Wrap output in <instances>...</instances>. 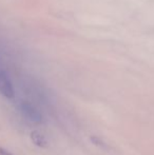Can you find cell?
<instances>
[{
  "instance_id": "1",
  "label": "cell",
  "mask_w": 154,
  "mask_h": 155,
  "mask_svg": "<svg viewBox=\"0 0 154 155\" xmlns=\"http://www.w3.org/2000/svg\"><path fill=\"white\" fill-rule=\"evenodd\" d=\"M19 110L22 113V115L34 124H41L43 121V116L40 111L35 106L29 101H21L19 104Z\"/></svg>"
},
{
  "instance_id": "2",
  "label": "cell",
  "mask_w": 154,
  "mask_h": 155,
  "mask_svg": "<svg viewBox=\"0 0 154 155\" xmlns=\"http://www.w3.org/2000/svg\"><path fill=\"white\" fill-rule=\"evenodd\" d=\"M0 94L8 99H12L15 97V90L6 71L0 68Z\"/></svg>"
},
{
  "instance_id": "3",
  "label": "cell",
  "mask_w": 154,
  "mask_h": 155,
  "mask_svg": "<svg viewBox=\"0 0 154 155\" xmlns=\"http://www.w3.org/2000/svg\"><path fill=\"white\" fill-rule=\"evenodd\" d=\"M31 139L34 143L39 148H44L47 147V140H45L44 136L38 131H33L31 133Z\"/></svg>"
},
{
  "instance_id": "4",
  "label": "cell",
  "mask_w": 154,
  "mask_h": 155,
  "mask_svg": "<svg viewBox=\"0 0 154 155\" xmlns=\"http://www.w3.org/2000/svg\"><path fill=\"white\" fill-rule=\"evenodd\" d=\"M0 155H13L12 153H10L8 151H6V150L2 149V148H0Z\"/></svg>"
}]
</instances>
